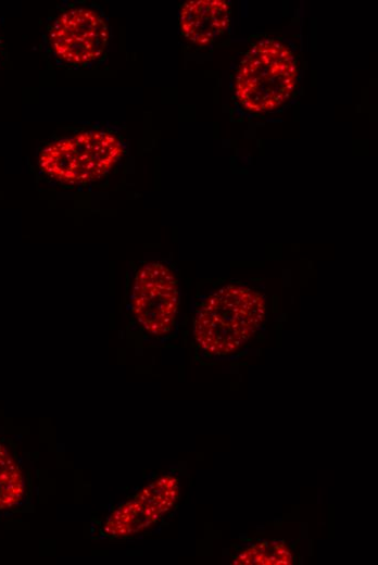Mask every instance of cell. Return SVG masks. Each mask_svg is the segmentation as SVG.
<instances>
[{
    "label": "cell",
    "mask_w": 378,
    "mask_h": 565,
    "mask_svg": "<svg viewBox=\"0 0 378 565\" xmlns=\"http://www.w3.org/2000/svg\"><path fill=\"white\" fill-rule=\"evenodd\" d=\"M230 8L224 0H193L184 3L179 13L181 35L197 46H207L229 27Z\"/></svg>",
    "instance_id": "obj_7"
},
{
    "label": "cell",
    "mask_w": 378,
    "mask_h": 565,
    "mask_svg": "<svg viewBox=\"0 0 378 565\" xmlns=\"http://www.w3.org/2000/svg\"><path fill=\"white\" fill-rule=\"evenodd\" d=\"M105 20L89 8H71L62 12L50 29L53 53L63 62L76 65L98 60L108 43Z\"/></svg>",
    "instance_id": "obj_6"
},
{
    "label": "cell",
    "mask_w": 378,
    "mask_h": 565,
    "mask_svg": "<svg viewBox=\"0 0 378 565\" xmlns=\"http://www.w3.org/2000/svg\"><path fill=\"white\" fill-rule=\"evenodd\" d=\"M232 564L244 565H289L293 554L284 540H261L245 544L231 560Z\"/></svg>",
    "instance_id": "obj_9"
},
{
    "label": "cell",
    "mask_w": 378,
    "mask_h": 565,
    "mask_svg": "<svg viewBox=\"0 0 378 565\" xmlns=\"http://www.w3.org/2000/svg\"><path fill=\"white\" fill-rule=\"evenodd\" d=\"M298 81L297 58L280 40L254 42L240 61L235 93L240 105L252 113H266L285 105Z\"/></svg>",
    "instance_id": "obj_2"
},
{
    "label": "cell",
    "mask_w": 378,
    "mask_h": 565,
    "mask_svg": "<svg viewBox=\"0 0 378 565\" xmlns=\"http://www.w3.org/2000/svg\"><path fill=\"white\" fill-rule=\"evenodd\" d=\"M123 152V145L115 135L86 130L46 146L38 164L50 178L65 185H79L104 176Z\"/></svg>",
    "instance_id": "obj_3"
},
{
    "label": "cell",
    "mask_w": 378,
    "mask_h": 565,
    "mask_svg": "<svg viewBox=\"0 0 378 565\" xmlns=\"http://www.w3.org/2000/svg\"><path fill=\"white\" fill-rule=\"evenodd\" d=\"M265 314L261 292L241 285L224 286L198 306L192 328L194 342L207 356H227L257 332Z\"/></svg>",
    "instance_id": "obj_1"
},
{
    "label": "cell",
    "mask_w": 378,
    "mask_h": 565,
    "mask_svg": "<svg viewBox=\"0 0 378 565\" xmlns=\"http://www.w3.org/2000/svg\"><path fill=\"white\" fill-rule=\"evenodd\" d=\"M180 480L164 474L136 493L112 506L101 518L94 517L90 535L94 540L115 541L140 535L158 525L175 507Z\"/></svg>",
    "instance_id": "obj_4"
},
{
    "label": "cell",
    "mask_w": 378,
    "mask_h": 565,
    "mask_svg": "<svg viewBox=\"0 0 378 565\" xmlns=\"http://www.w3.org/2000/svg\"><path fill=\"white\" fill-rule=\"evenodd\" d=\"M28 482L14 448L0 439V513L18 508L26 500Z\"/></svg>",
    "instance_id": "obj_8"
},
{
    "label": "cell",
    "mask_w": 378,
    "mask_h": 565,
    "mask_svg": "<svg viewBox=\"0 0 378 565\" xmlns=\"http://www.w3.org/2000/svg\"><path fill=\"white\" fill-rule=\"evenodd\" d=\"M179 285L174 272L161 262L142 265L134 278L130 310L138 325L149 335L165 336L175 326Z\"/></svg>",
    "instance_id": "obj_5"
}]
</instances>
